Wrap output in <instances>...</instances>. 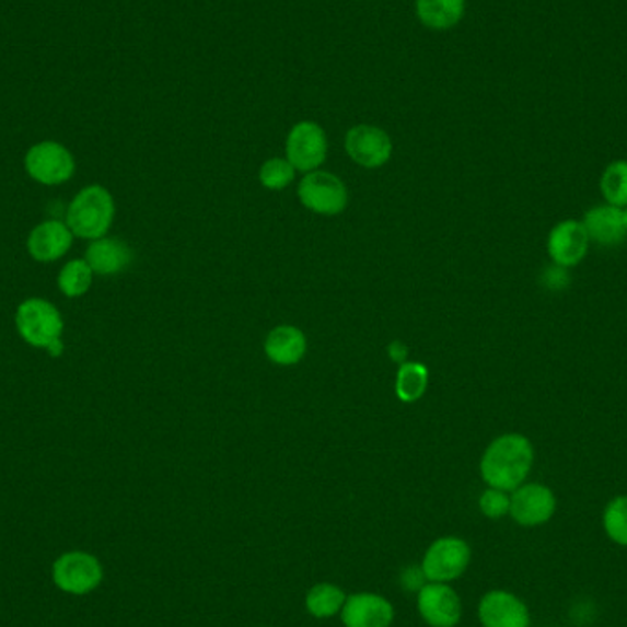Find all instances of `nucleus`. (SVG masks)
Here are the masks:
<instances>
[{
	"mask_svg": "<svg viewBox=\"0 0 627 627\" xmlns=\"http://www.w3.org/2000/svg\"><path fill=\"white\" fill-rule=\"evenodd\" d=\"M532 463L534 450L531 441L520 433H509L486 448L480 461V474L490 488L509 492L523 485Z\"/></svg>",
	"mask_w": 627,
	"mask_h": 627,
	"instance_id": "obj_1",
	"label": "nucleus"
},
{
	"mask_svg": "<svg viewBox=\"0 0 627 627\" xmlns=\"http://www.w3.org/2000/svg\"><path fill=\"white\" fill-rule=\"evenodd\" d=\"M114 219V200L102 186H89L78 193L67 213V227L78 237L102 239Z\"/></svg>",
	"mask_w": 627,
	"mask_h": 627,
	"instance_id": "obj_2",
	"label": "nucleus"
},
{
	"mask_svg": "<svg viewBox=\"0 0 627 627\" xmlns=\"http://www.w3.org/2000/svg\"><path fill=\"white\" fill-rule=\"evenodd\" d=\"M15 323L24 341L39 349H46L51 357H61L62 320L51 303L37 298L24 301L18 309Z\"/></svg>",
	"mask_w": 627,
	"mask_h": 627,
	"instance_id": "obj_3",
	"label": "nucleus"
},
{
	"mask_svg": "<svg viewBox=\"0 0 627 627\" xmlns=\"http://www.w3.org/2000/svg\"><path fill=\"white\" fill-rule=\"evenodd\" d=\"M472 550L461 537H441L431 543L422 560V571L428 582L448 583L463 577L468 567Z\"/></svg>",
	"mask_w": 627,
	"mask_h": 627,
	"instance_id": "obj_4",
	"label": "nucleus"
},
{
	"mask_svg": "<svg viewBox=\"0 0 627 627\" xmlns=\"http://www.w3.org/2000/svg\"><path fill=\"white\" fill-rule=\"evenodd\" d=\"M300 200L320 216H338L347 206V187L338 176L325 171H312L300 182Z\"/></svg>",
	"mask_w": 627,
	"mask_h": 627,
	"instance_id": "obj_5",
	"label": "nucleus"
},
{
	"mask_svg": "<svg viewBox=\"0 0 627 627\" xmlns=\"http://www.w3.org/2000/svg\"><path fill=\"white\" fill-rule=\"evenodd\" d=\"M54 582L70 594H86L102 583L103 567L86 553H67L54 564Z\"/></svg>",
	"mask_w": 627,
	"mask_h": 627,
	"instance_id": "obj_6",
	"label": "nucleus"
},
{
	"mask_svg": "<svg viewBox=\"0 0 627 627\" xmlns=\"http://www.w3.org/2000/svg\"><path fill=\"white\" fill-rule=\"evenodd\" d=\"M327 159V135L314 121H300L287 138V160L294 170L312 173Z\"/></svg>",
	"mask_w": 627,
	"mask_h": 627,
	"instance_id": "obj_7",
	"label": "nucleus"
},
{
	"mask_svg": "<svg viewBox=\"0 0 627 627\" xmlns=\"http://www.w3.org/2000/svg\"><path fill=\"white\" fill-rule=\"evenodd\" d=\"M26 171L34 181L45 184V186H56L67 182L74 175V159L68 153L67 148H62L56 142L37 143L30 149L24 160Z\"/></svg>",
	"mask_w": 627,
	"mask_h": 627,
	"instance_id": "obj_8",
	"label": "nucleus"
},
{
	"mask_svg": "<svg viewBox=\"0 0 627 627\" xmlns=\"http://www.w3.org/2000/svg\"><path fill=\"white\" fill-rule=\"evenodd\" d=\"M345 151L358 165L376 170L391 159L393 143L385 130L374 125H357L345 136Z\"/></svg>",
	"mask_w": 627,
	"mask_h": 627,
	"instance_id": "obj_9",
	"label": "nucleus"
},
{
	"mask_svg": "<svg viewBox=\"0 0 627 627\" xmlns=\"http://www.w3.org/2000/svg\"><path fill=\"white\" fill-rule=\"evenodd\" d=\"M417 607L431 627H455L463 615L458 594L441 582H428L418 591Z\"/></svg>",
	"mask_w": 627,
	"mask_h": 627,
	"instance_id": "obj_10",
	"label": "nucleus"
},
{
	"mask_svg": "<svg viewBox=\"0 0 627 627\" xmlns=\"http://www.w3.org/2000/svg\"><path fill=\"white\" fill-rule=\"evenodd\" d=\"M554 510H556V498L547 486H520L510 498L509 514L523 526L547 523L553 518Z\"/></svg>",
	"mask_w": 627,
	"mask_h": 627,
	"instance_id": "obj_11",
	"label": "nucleus"
},
{
	"mask_svg": "<svg viewBox=\"0 0 627 627\" xmlns=\"http://www.w3.org/2000/svg\"><path fill=\"white\" fill-rule=\"evenodd\" d=\"M339 615L345 627H390L395 609L380 594L358 593L347 596Z\"/></svg>",
	"mask_w": 627,
	"mask_h": 627,
	"instance_id": "obj_12",
	"label": "nucleus"
},
{
	"mask_svg": "<svg viewBox=\"0 0 627 627\" xmlns=\"http://www.w3.org/2000/svg\"><path fill=\"white\" fill-rule=\"evenodd\" d=\"M589 249V235L583 222L564 221L548 235V255L554 265L577 266Z\"/></svg>",
	"mask_w": 627,
	"mask_h": 627,
	"instance_id": "obj_13",
	"label": "nucleus"
},
{
	"mask_svg": "<svg viewBox=\"0 0 627 627\" xmlns=\"http://www.w3.org/2000/svg\"><path fill=\"white\" fill-rule=\"evenodd\" d=\"M480 624L485 627H529V609L514 594L492 591L479 604Z\"/></svg>",
	"mask_w": 627,
	"mask_h": 627,
	"instance_id": "obj_14",
	"label": "nucleus"
},
{
	"mask_svg": "<svg viewBox=\"0 0 627 627\" xmlns=\"http://www.w3.org/2000/svg\"><path fill=\"white\" fill-rule=\"evenodd\" d=\"M72 246V232L59 221L43 222L30 233L28 252L39 263H51L67 254Z\"/></svg>",
	"mask_w": 627,
	"mask_h": 627,
	"instance_id": "obj_15",
	"label": "nucleus"
},
{
	"mask_svg": "<svg viewBox=\"0 0 627 627\" xmlns=\"http://www.w3.org/2000/svg\"><path fill=\"white\" fill-rule=\"evenodd\" d=\"M583 227L588 232L589 241H594L602 246L620 244L627 233L624 219H622V209L611 204L589 209L583 217Z\"/></svg>",
	"mask_w": 627,
	"mask_h": 627,
	"instance_id": "obj_16",
	"label": "nucleus"
},
{
	"mask_svg": "<svg viewBox=\"0 0 627 627\" xmlns=\"http://www.w3.org/2000/svg\"><path fill=\"white\" fill-rule=\"evenodd\" d=\"M85 260L100 276H114L132 263V252L119 239H96L86 249Z\"/></svg>",
	"mask_w": 627,
	"mask_h": 627,
	"instance_id": "obj_17",
	"label": "nucleus"
},
{
	"mask_svg": "<svg viewBox=\"0 0 627 627\" xmlns=\"http://www.w3.org/2000/svg\"><path fill=\"white\" fill-rule=\"evenodd\" d=\"M265 352L268 360L277 365H295L305 357V334L292 325L276 327L266 338Z\"/></svg>",
	"mask_w": 627,
	"mask_h": 627,
	"instance_id": "obj_18",
	"label": "nucleus"
},
{
	"mask_svg": "<svg viewBox=\"0 0 627 627\" xmlns=\"http://www.w3.org/2000/svg\"><path fill=\"white\" fill-rule=\"evenodd\" d=\"M417 18L426 28L450 30L461 23L466 10V0H417Z\"/></svg>",
	"mask_w": 627,
	"mask_h": 627,
	"instance_id": "obj_19",
	"label": "nucleus"
},
{
	"mask_svg": "<svg viewBox=\"0 0 627 627\" xmlns=\"http://www.w3.org/2000/svg\"><path fill=\"white\" fill-rule=\"evenodd\" d=\"M347 594L334 583H317L306 593V611L314 618H333L344 609Z\"/></svg>",
	"mask_w": 627,
	"mask_h": 627,
	"instance_id": "obj_20",
	"label": "nucleus"
},
{
	"mask_svg": "<svg viewBox=\"0 0 627 627\" xmlns=\"http://www.w3.org/2000/svg\"><path fill=\"white\" fill-rule=\"evenodd\" d=\"M428 369L422 363H402L396 374V396L402 402H415L428 387Z\"/></svg>",
	"mask_w": 627,
	"mask_h": 627,
	"instance_id": "obj_21",
	"label": "nucleus"
},
{
	"mask_svg": "<svg viewBox=\"0 0 627 627\" xmlns=\"http://www.w3.org/2000/svg\"><path fill=\"white\" fill-rule=\"evenodd\" d=\"M600 189L605 200L615 208L627 206V160H616L607 165L600 178Z\"/></svg>",
	"mask_w": 627,
	"mask_h": 627,
	"instance_id": "obj_22",
	"label": "nucleus"
},
{
	"mask_svg": "<svg viewBox=\"0 0 627 627\" xmlns=\"http://www.w3.org/2000/svg\"><path fill=\"white\" fill-rule=\"evenodd\" d=\"M91 266L86 260H70L68 265L62 266L61 274L57 277V285L62 294L68 298H78L85 294L92 285Z\"/></svg>",
	"mask_w": 627,
	"mask_h": 627,
	"instance_id": "obj_23",
	"label": "nucleus"
},
{
	"mask_svg": "<svg viewBox=\"0 0 627 627\" xmlns=\"http://www.w3.org/2000/svg\"><path fill=\"white\" fill-rule=\"evenodd\" d=\"M604 526L607 536L618 545L627 547V496L616 498L604 512Z\"/></svg>",
	"mask_w": 627,
	"mask_h": 627,
	"instance_id": "obj_24",
	"label": "nucleus"
},
{
	"mask_svg": "<svg viewBox=\"0 0 627 627\" xmlns=\"http://www.w3.org/2000/svg\"><path fill=\"white\" fill-rule=\"evenodd\" d=\"M294 165L289 160L271 159L260 167L259 178L263 186L268 189H285L290 182L294 181Z\"/></svg>",
	"mask_w": 627,
	"mask_h": 627,
	"instance_id": "obj_25",
	"label": "nucleus"
},
{
	"mask_svg": "<svg viewBox=\"0 0 627 627\" xmlns=\"http://www.w3.org/2000/svg\"><path fill=\"white\" fill-rule=\"evenodd\" d=\"M480 512L490 518V520H499L510 512V498L503 490L498 488H490L486 490L479 499Z\"/></svg>",
	"mask_w": 627,
	"mask_h": 627,
	"instance_id": "obj_26",
	"label": "nucleus"
},
{
	"mask_svg": "<svg viewBox=\"0 0 627 627\" xmlns=\"http://www.w3.org/2000/svg\"><path fill=\"white\" fill-rule=\"evenodd\" d=\"M543 283L550 290H564L571 285V276L566 266L554 265L543 274Z\"/></svg>",
	"mask_w": 627,
	"mask_h": 627,
	"instance_id": "obj_27",
	"label": "nucleus"
},
{
	"mask_svg": "<svg viewBox=\"0 0 627 627\" xmlns=\"http://www.w3.org/2000/svg\"><path fill=\"white\" fill-rule=\"evenodd\" d=\"M425 571L422 567H407L406 571L402 572V583L407 591H420L426 585Z\"/></svg>",
	"mask_w": 627,
	"mask_h": 627,
	"instance_id": "obj_28",
	"label": "nucleus"
},
{
	"mask_svg": "<svg viewBox=\"0 0 627 627\" xmlns=\"http://www.w3.org/2000/svg\"><path fill=\"white\" fill-rule=\"evenodd\" d=\"M390 355L395 362L402 363L406 360L407 349L400 341H393V344L390 345Z\"/></svg>",
	"mask_w": 627,
	"mask_h": 627,
	"instance_id": "obj_29",
	"label": "nucleus"
},
{
	"mask_svg": "<svg viewBox=\"0 0 627 627\" xmlns=\"http://www.w3.org/2000/svg\"><path fill=\"white\" fill-rule=\"evenodd\" d=\"M622 219H624V227H626L627 230V206L626 209H622Z\"/></svg>",
	"mask_w": 627,
	"mask_h": 627,
	"instance_id": "obj_30",
	"label": "nucleus"
}]
</instances>
